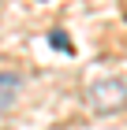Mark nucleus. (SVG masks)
<instances>
[{"label": "nucleus", "instance_id": "obj_3", "mask_svg": "<svg viewBox=\"0 0 127 130\" xmlns=\"http://www.w3.org/2000/svg\"><path fill=\"white\" fill-rule=\"evenodd\" d=\"M49 45H52V48H60V52H71V41L64 37L60 30H52V34H49Z\"/></svg>", "mask_w": 127, "mask_h": 130}, {"label": "nucleus", "instance_id": "obj_1", "mask_svg": "<svg viewBox=\"0 0 127 130\" xmlns=\"http://www.w3.org/2000/svg\"><path fill=\"white\" fill-rule=\"evenodd\" d=\"M90 108L97 115H112V111H123L127 108V82L123 78H101L90 86Z\"/></svg>", "mask_w": 127, "mask_h": 130}, {"label": "nucleus", "instance_id": "obj_2", "mask_svg": "<svg viewBox=\"0 0 127 130\" xmlns=\"http://www.w3.org/2000/svg\"><path fill=\"white\" fill-rule=\"evenodd\" d=\"M15 93H19V78L15 74H0V108H8L15 100Z\"/></svg>", "mask_w": 127, "mask_h": 130}]
</instances>
